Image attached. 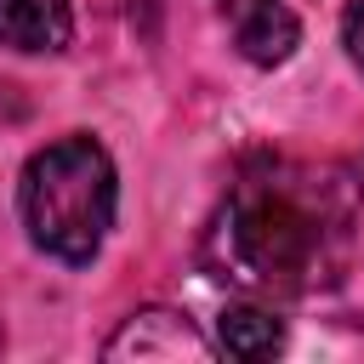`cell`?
Returning a JSON list of instances; mask_svg holds the SVG:
<instances>
[{
    "instance_id": "obj_7",
    "label": "cell",
    "mask_w": 364,
    "mask_h": 364,
    "mask_svg": "<svg viewBox=\"0 0 364 364\" xmlns=\"http://www.w3.org/2000/svg\"><path fill=\"white\" fill-rule=\"evenodd\" d=\"M341 40H347V57L364 68V0L347 6V17H341Z\"/></svg>"
},
{
    "instance_id": "obj_6",
    "label": "cell",
    "mask_w": 364,
    "mask_h": 364,
    "mask_svg": "<svg viewBox=\"0 0 364 364\" xmlns=\"http://www.w3.org/2000/svg\"><path fill=\"white\" fill-rule=\"evenodd\" d=\"M222 347L233 358H273L284 347V324L273 318V307H228L222 313Z\"/></svg>"
},
{
    "instance_id": "obj_8",
    "label": "cell",
    "mask_w": 364,
    "mask_h": 364,
    "mask_svg": "<svg viewBox=\"0 0 364 364\" xmlns=\"http://www.w3.org/2000/svg\"><path fill=\"white\" fill-rule=\"evenodd\" d=\"M0 347H6V336H0Z\"/></svg>"
},
{
    "instance_id": "obj_3",
    "label": "cell",
    "mask_w": 364,
    "mask_h": 364,
    "mask_svg": "<svg viewBox=\"0 0 364 364\" xmlns=\"http://www.w3.org/2000/svg\"><path fill=\"white\" fill-rule=\"evenodd\" d=\"M216 11L228 23L239 57L256 63V68L284 63L296 51V40H301V23H296V11L284 0H216Z\"/></svg>"
},
{
    "instance_id": "obj_2",
    "label": "cell",
    "mask_w": 364,
    "mask_h": 364,
    "mask_svg": "<svg viewBox=\"0 0 364 364\" xmlns=\"http://www.w3.org/2000/svg\"><path fill=\"white\" fill-rule=\"evenodd\" d=\"M23 228L57 262H91L114 228V159L91 136L46 142L23 171Z\"/></svg>"
},
{
    "instance_id": "obj_4",
    "label": "cell",
    "mask_w": 364,
    "mask_h": 364,
    "mask_svg": "<svg viewBox=\"0 0 364 364\" xmlns=\"http://www.w3.org/2000/svg\"><path fill=\"white\" fill-rule=\"evenodd\" d=\"M108 358H210V341L171 307H148V313H131L108 347Z\"/></svg>"
},
{
    "instance_id": "obj_1",
    "label": "cell",
    "mask_w": 364,
    "mask_h": 364,
    "mask_svg": "<svg viewBox=\"0 0 364 364\" xmlns=\"http://www.w3.org/2000/svg\"><path fill=\"white\" fill-rule=\"evenodd\" d=\"M358 193L330 165L250 159L205 228V267L250 301L313 296L347 267Z\"/></svg>"
},
{
    "instance_id": "obj_5",
    "label": "cell",
    "mask_w": 364,
    "mask_h": 364,
    "mask_svg": "<svg viewBox=\"0 0 364 364\" xmlns=\"http://www.w3.org/2000/svg\"><path fill=\"white\" fill-rule=\"evenodd\" d=\"M68 28V0H0V46L11 51H63Z\"/></svg>"
}]
</instances>
